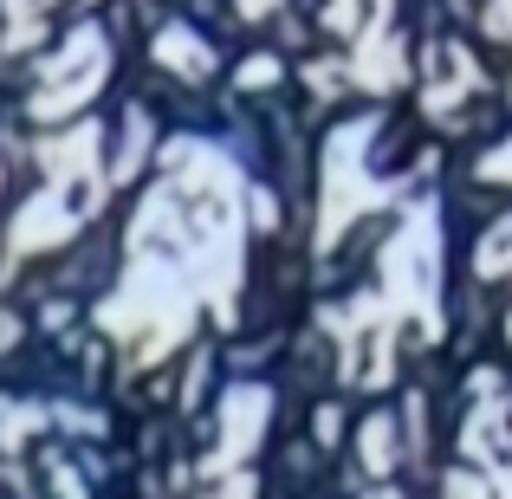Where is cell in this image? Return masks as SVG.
Returning a JSON list of instances; mask_svg holds the SVG:
<instances>
[]
</instances>
